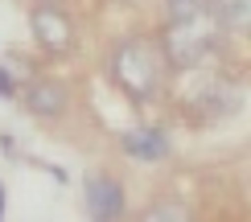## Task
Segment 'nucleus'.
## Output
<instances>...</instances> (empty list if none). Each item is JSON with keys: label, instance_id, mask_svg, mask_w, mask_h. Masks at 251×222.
I'll return each mask as SVG.
<instances>
[{"label": "nucleus", "instance_id": "f257e3e1", "mask_svg": "<svg viewBox=\"0 0 251 222\" xmlns=\"http://www.w3.org/2000/svg\"><path fill=\"white\" fill-rule=\"evenodd\" d=\"M111 74L132 103H149L165 82V49L149 37H128L111 54Z\"/></svg>", "mask_w": 251, "mask_h": 222}, {"label": "nucleus", "instance_id": "f03ea898", "mask_svg": "<svg viewBox=\"0 0 251 222\" xmlns=\"http://www.w3.org/2000/svg\"><path fill=\"white\" fill-rule=\"evenodd\" d=\"M214 29H218V21H214V13H206V8L173 17L169 33H165V62H169V66H181V70L198 66L214 46Z\"/></svg>", "mask_w": 251, "mask_h": 222}, {"label": "nucleus", "instance_id": "7ed1b4c3", "mask_svg": "<svg viewBox=\"0 0 251 222\" xmlns=\"http://www.w3.org/2000/svg\"><path fill=\"white\" fill-rule=\"evenodd\" d=\"M33 33H37V41L50 54H66V49L75 46V25H70V17L62 13V8H54V4L33 8Z\"/></svg>", "mask_w": 251, "mask_h": 222}, {"label": "nucleus", "instance_id": "20e7f679", "mask_svg": "<svg viewBox=\"0 0 251 222\" xmlns=\"http://www.w3.org/2000/svg\"><path fill=\"white\" fill-rule=\"evenodd\" d=\"M87 210L95 218H120L124 214V189H120V181H111V177H103V173H91L87 177Z\"/></svg>", "mask_w": 251, "mask_h": 222}, {"label": "nucleus", "instance_id": "39448f33", "mask_svg": "<svg viewBox=\"0 0 251 222\" xmlns=\"http://www.w3.org/2000/svg\"><path fill=\"white\" fill-rule=\"evenodd\" d=\"M25 107L33 115H62L66 111V91L58 82H33L25 91Z\"/></svg>", "mask_w": 251, "mask_h": 222}, {"label": "nucleus", "instance_id": "423d86ee", "mask_svg": "<svg viewBox=\"0 0 251 222\" xmlns=\"http://www.w3.org/2000/svg\"><path fill=\"white\" fill-rule=\"evenodd\" d=\"M124 152L136 156V161H156V156L169 152V144H165V136L156 128H136V132L124 136Z\"/></svg>", "mask_w": 251, "mask_h": 222}, {"label": "nucleus", "instance_id": "0eeeda50", "mask_svg": "<svg viewBox=\"0 0 251 222\" xmlns=\"http://www.w3.org/2000/svg\"><path fill=\"white\" fill-rule=\"evenodd\" d=\"M214 21L231 33H243L251 25V0H218L214 4Z\"/></svg>", "mask_w": 251, "mask_h": 222}, {"label": "nucleus", "instance_id": "6e6552de", "mask_svg": "<svg viewBox=\"0 0 251 222\" xmlns=\"http://www.w3.org/2000/svg\"><path fill=\"white\" fill-rule=\"evenodd\" d=\"M144 218H185V210L181 206H149V210H144Z\"/></svg>", "mask_w": 251, "mask_h": 222}, {"label": "nucleus", "instance_id": "1a4fd4ad", "mask_svg": "<svg viewBox=\"0 0 251 222\" xmlns=\"http://www.w3.org/2000/svg\"><path fill=\"white\" fill-rule=\"evenodd\" d=\"M194 8H202L198 0H173V17H181V13H194Z\"/></svg>", "mask_w": 251, "mask_h": 222}]
</instances>
